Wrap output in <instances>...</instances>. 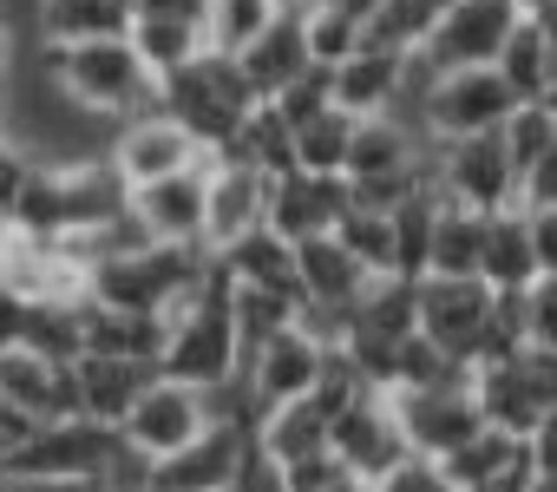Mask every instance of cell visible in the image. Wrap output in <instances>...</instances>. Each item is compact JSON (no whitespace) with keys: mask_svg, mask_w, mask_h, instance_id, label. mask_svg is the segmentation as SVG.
<instances>
[{"mask_svg":"<svg viewBox=\"0 0 557 492\" xmlns=\"http://www.w3.org/2000/svg\"><path fill=\"white\" fill-rule=\"evenodd\" d=\"M216 427V414H210V394L203 388H190V381H171V374H158L145 394H138V407L125 414V440L145 453V459H171V453H184L197 433H210Z\"/></svg>","mask_w":557,"mask_h":492,"instance_id":"obj_7","label":"cell"},{"mask_svg":"<svg viewBox=\"0 0 557 492\" xmlns=\"http://www.w3.org/2000/svg\"><path fill=\"white\" fill-rule=\"evenodd\" d=\"M322 8H335V14H342V21H355V27H374L381 0H322Z\"/></svg>","mask_w":557,"mask_h":492,"instance_id":"obj_52","label":"cell"},{"mask_svg":"<svg viewBox=\"0 0 557 492\" xmlns=\"http://www.w3.org/2000/svg\"><path fill=\"white\" fill-rule=\"evenodd\" d=\"M518 210H557V151L518 177Z\"/></svg>","mask_w":557,"mask_h":492,"instance_id":"obj_45","label":"cell"},{"mask_svg":"<svg viewBox=\"0 0 557 492\" xmlns=\"http://www.w3.org/2000/svg\"><path fill=\"white\" fill-rule=\"evenodd\" d=\"M249 446H256V433H249V427L216 420V427H210V433H197L184 453L158 459L151 492H223V485L236 479V466L249 459Z\"/></svg>","mask_w":557,"mask_h":492,"instance_id":"obj_19","label":"cell"},{"mask_svg":"<svg viewBox=\"0 0 557 492\" xmlns=\"http://www.w3.org/2000/svg\"><path fill=\"white\" fill-rule=\"evenodd\" d=\"M524 99L505 86L498 66H479V73H440L426 86V106H420V132L426 138H479V132H505L511 112Z\"/></svg>","mask_w":557,"mask_h":492,"instance_id":"obj_5","label":"cell"},{"mask_svg":"<svg viewBox=\"0 0 557 492\" xmlns=\"http://www.w3.org/2000/svg\"><path fill=\"white\" fill-rule=\"evenodd\" d=\"M505 151H511V164H518V177H524L537 158L557 151V119H550L537 99H524V106L511 112V125H505Z\"/></svg>","mask_w":557,"mask_h":492,"instance_id":"obj_39","label":"cell"},{"mask_svg":"<svg viewBox=\"0 0 557 492\" xmlns=\"http://www.w3.org/2000/svg\"><path fill=\"white\" fill-rule=\"evenodd\" d=\"M197 164H210L203 158V145L158 106V112H138V119H125L119 132H112V171L138 190V184H158V177H177V171H197Z\"/></svg>","mask_w":557,"mask_h":492,"instance_id":"obj_11","label":"cell"},{"mask_svg":"<svg viewBox=\"0 0 557 492\" xmlns=\"http://www.w3.org/2000/svg\"><path fill=\"white\" fill-rule=\"evenodd\" d=\"M223 158H230V164H256L262 177H283V171H296V125L262 99V106L243 119V132H236V145H230Z\"/></svg>","mask_w":557,"mask_h":492,"instance_id":"obj_29","label":"cell"},{"mask_svg":"<svg viewBox=\"0 0 557 492\" xmlns=\"http://www.w3.org/2000/svg\"><path fill=\"white\" fill-rule=\"evenodd\" d=\"M479 283H492L498 296H524L531 283H544L537 270V243H531V210H492L485 217V257H479Z\"/></svg>","mask_w":557,"mask_h":492,"instance_id":"obj_22","label":"cell"},{"mask_svg":"<svg viewBox=\"0 0 557 492\" xmlns=\"http://www.w3.org/2000/svg\"><path fill=\"white\" fill-rule=\"evenodd\" d=\"M0 492H14V472H8V466H0Z\"/></svg>","mask_w":557,"mask_h":492,"instance_id":"obj_61","label":"cell"},{"mask_svg":"<svg viewBox=\"0 0 557 492\" xmlns=\"http://www.w3.org/2000/svg\"><path fill=\"white\" fill-rule=\"evenodd\" d=\"M125 40L138 47V60H145L158 79H171V73H184L190 60L210 53L203 21H171V14H132V34H125Z\"/></svg>","mask_w":557,"mask_h":492,"instance_id":"obj_26","label":"cell"},{"mask_svg":"<svg viewBox=\"0 0 557 492\" xmlns=\"http://www.w3.org/2000/svg\"><path fill=\"white\" fill-rule=\"evenodd\" d=\"M537 106H544V112H550V119H557V79H550V86H544V93H537Z\"/></svg>","mask_w":557,"mask_h":492,"instance_id":"obj_56","label":"cell"},{"mask_svg":"<svg viewBox=\"0 0 557 492\" xmlns=\"http://www.w3.org/2000/svg\"><path fill=\"white\" fill-rule=\"evenodd\" d=\"M498 309V290L479 283V276H426L420 283V335L440 342L453 361L472 368L479 342H485V322Z\"/></svg>","mask_w":557,"mask_h":492,"instance_id":"obj_10","label":"cell"},{"mask_svg":"<svg viewBox=\"0 0 557 492\" xmlns=\"http://www.w3.org/2000/svg\"><path fill=\"white\" fill-rule=\"evenodd\" d=\"M53 79L66 86L73 106L125 125L138 112H158V73L138 60L132 40H86V47H47Z\"/></svg>","mask_w":557,"mask_h":492,"instance_id":"obj_2","label":"cell"},{"mask_svg":"<svg viewBox=\"0 0 557 492\" xmlns=\"http://www.w3.org/2000/svg\"><path fill=\"white\" fill-rule=\"evenodd\" d=\"M524 348H531L524 296H498V309H492V322H485V342H479V355H472V374H479V368H498V361H511V355H524Z\"/></svg>","mask_w":557,"mask_h":492,"instance_id":"obj_38","label":"cell"},{"mask_svg":"<svg viewBox=\"0 0 557 492\" xmlns=\"http://www.w3.org/2000/svg\"><path fill=\"white\" fill-rule=\"evenodd\" d=\"M531 453V440H518V433H498V427H485V433H472L459 453H446L440 466L453 472V485L459 492H472V485H485V479H498L505 466H518Z\"/></svg>","mask_w":557,"mask_h":492,"instance_id":"obj_34","label":"cell"},{"mask_svg":"<svg viewBox=\"0 0 557 492\" xmlns=\"http://www.w3.org/2000/svg\"><path fill=\"white\" fill-rule=\"evenodd\" d=\"M275 21H283V0H203V40L230 60H243Z\"/></svg>","mask_w":557,"mask_h":492,"instance_id":"obj_30","label":"cell"},{"mask_svg":"<svg viewBox=\"0 0 557 492\" xmlns=\"http://www.w3.org/2000/svg\"><path fill=\"white\" fill-rule=\"evenodd\" d=\"M531 243H537V270L557 276V210H531Z\"/></svg>","mask_w":557,"mask_h":492,"instance_id":"obj_47","label":"cell"},{"mask_svg":"<svg viewBox=\"0 0 557 492\" xmlns=\"http://www.w3.org/2000/svg\"><path fill=\"white\" fill-rule=\"evenodd\" d=\"M8 230H14V217H8V210H0V243H8Z\"/></svg>","mask_w":557,"mask_h":492,"instance_id":"obj_60","label":"cell"},{"mask_svg":"<svg viewBox=\"0 0 557 492\" xmlns=\"http://www.w3.org/2000/svg\"><path fill=\"white\" fill-rule=\"evenodd\" d=\"M132 14H171V21H203V0H132Z\"/></svg>","mask_w":557,"mask_h":492,"instance_id":"obj_50","label":"cell"},{"mask_svg":"<svg viewBox=\"0 0 557 492\" xmlns=\"http://www.w3.org/2000/svg\"><path fill=\"white\" fill-rule=\"evenodd\" d=\"M86 303H92V296H86ZM86 303H34L27 342H21V348H34V355L73 368V361L86 355Z\"/></svg>","mask_w":557,"mask_h":492,"instance_id":"obj_33","label":"cell"},{"mask_svg":"<svg viewBox=\"0 0 557 492\" xmlns=\"http://www.w3.org/2000/svg\"><path fill=\"white\" fill-rule=\"evenodd\" d=\"M269 106L283 112L289 125H309V119H322V112L335 106V73H329V66H309V73H302L283 99H269Z\"/></svg>","mask_w":557,"mask_h":492,"instance_id":"obj_40","label":"cell"},{"mask_svg":"<svg viewBox=\"0 0 557 492\" xmlns=\"http://www.w3.org/2000/svg\"><path fill=\"white\" fill-rule=\"evenodd\" d=\"M125 34H132L125 0H47L40 14L47 47H86V40H125Z\"/></svg>","mask_w":557,"mask_h":492,"instance_id":"obj_25","label":"cell"},{"mask_svg":"<svg viewBox=\"0 0 557 492\" xmlns=\"http://www.w3.org/2000/svg\"><path fill=\"white\" fill-rule=\"evenodd\" d=\"M132 217L151 230V243H203V217H210V164L197 171H177V177H158V184H138L132 190Z\"/></svg>","mask_w":557,"mask_h":492,"instance_id":"obj_16","label":"cell"},{"mask_svg":"<svg viewBox=\"0 0 557 492\" xmlns=\"http://www.w3.org/2000/svg\"><path fill=\"white\" fill-rule=\"evenodd\" d=\"M0 401L21 407L27 420H86L79 414V374L66 361H47L34 348H8L0 355Z\"/></svg>","mask_w":557,"mask_h":492,"instance_id":"obj_17","label":"cell"},{"mask_svg":"<svg viewBox=\"0 0 557 492\" xmlns=\"http://www.w3.org/2000/svg\"><path fill=\"white\" fill-rule=\"evenodd\" d=\"M531 492H557V472H537V479H531Z\"/></svg>","mask_w":557,"mask_h":492,"instance_id":"obj_57","label":"cell"},{"mask_svg":"<svg viewBox=\"0 0 557 492\" xmlns=\"http://www.w3.org/2000/svg\"><path fill=\"white\" fill-rule=\"evenodd\" d=\"M210 263H216V250H197V243H151L138 257L99 263L86 296L99 309H125V316H171L210 276Z\"/></svg>","mask_w":557,"mask_h":492,"instance_id":"obj_3","label":"cell"},{"mask_svg":"<svg viewBox=\"0 0 557 492\" xmlns=\"http://www.w3.org/2000/svg\"><path fill=\"white\" fill-rule=\"evenodd\" d=\"M125 8H132V0H125Z\"/></svg>","mask_w":557,"mask_h":492,"instance_id":"obj_62","label":"cell"},{"mask_svg":"<svg viewBox=\"0 0 557 492\" xmlns=\"http://www.w3.org/2000/svg\"><path fill=\"white\" fill-rule=\"evenodd\" d=\"M329 355H335V348L296 322V329H283V335H269V342L243 361V374H249V388H256L262 407H283V401H302V394L322 388Z\"/></svg>","mask_w":557,"mask_h":492,"instance_id":"obj_14","label":"cell"},{"mask_svg":"<svg viewBox=\"0 0 557 492\" xmlns=\"http://www.w3.org/2000/svg\"><path fill=\"white\" fill-rule=\"evenodd\" d=\"M309 8H322V0H283V14H309Z\"/></svg>","mask_w":557,"mask_h":492,"instance_id":"obj_58","label":"cell"},{"mask_svg":"<svg viewBox=\"0 0 557 492\" xmlns=\"http://www.w3.org/2000/svg\"><path fill=\"white\" fill-rule=\"evenodd\" d=\"M511 8H518V14H524V21H537V14H544V8H557V0H511Z\"/></svg>","mask_w":557,"mask_h":492,"instance_id":"obj_54","label":"cell"},{"mask_svg":"<svg viewBox=\"0 0 557 492\" xmlns=\"http://www.w3.org/2000/svg\"><path fill=\"white\" fill-rule=\"evenodd\" d=\"M8 60H14V34H8V27H0V66H8Z\"/></svg>","mask_w":557,"mask_h":492,"instance_id":"obj_59","label":"cell"},{"mask_svg":"<svg viewBox=\"0 0 557 492\" xmlns=\"http://www.w3.org/2000/svg\"><path fill=\"white\" fill-rule=\"evenodd\" d=\"M531 479H537V459L524 453L518 466H505L498 479H485V485H472V492H531Z\"/></svg>","mask_w":557,"mask_h":492,"instance_id":"obj_48","label":"cell"},{"mask_svg":"<svg viewBox=\"0 0 557 492\" xmlns=\"http://www.w3.org/2000/svg\"><path fill=\"white\" fill-rule=\"evenodd\" d=\"M73 374H79V414L99 420V427H125V414L138 407V394H145L164 368H151V361H119V355H79Z\"/></svg>","mask_w":557,"mask_h":492,"instance_id":"obj_21","label":"cell"},{"mask_svg":"<svg viewBox=\"0 0 557 492\" xmlns=\"http://www.w3.org/2000/svg\"><path fill=\"white\" fill-rule=\"evenodd\" d=\"M355 132L361 119L329 106L322 119L296 125V171H315V177H348V158H355Z\"/></svg>","mask_w":557,"mask_h":492,"instance_id":"obj_31","label":"cell"},{"mask_svg":"<svg viewBox=\"0 0 557 492\" xmlns=\"http://www.w3.org/2000/svg\"><path fill=\"white\" fill-rule=\"evenodd\" d=\"M348 335H374V342H407V335H420V283H407V276H374L368 296L355 303Z\"/></svg>","mask_w":557,"mask_h":492,"instance_id":"obj_27","label":"cell"},{"mask_svg":"<svg viewBox=\"0 0 557 492\" xmlns=\"http://www.w3.org/2000/svg\"><path fill=\"white\" fill-rule=\"evenodd\" d=\"M34 171H40V164H34V158L14 145V138H0V210H8V217L21 210V197H27Z\"/></svg>","mask_w":557,"mask_h":492,"instance_id":"obj_42","label":"cell"},{"mask_svg":"<svg viewBox=\"0 0 557 492\" xmlns=\"http://www.w3.org/2000/svg\"><path fill=\"white\" fill-rule=\"evenodd\" d=\"M269 184L256 164H230L210 158V217H203V243L223 257L230 243H243L249 230H269Z\"/></svg>","mask_w":557,"mask_h":492,"instance_id":"obj_18","label":"cell"},{"mask_svg":"<svg viewBox=\"0 0 557 492\" xmlns=\"http://www.w3.org/2000/svg\"><path fill=\"white\" fill-rule=\"evenodd\" d=\"M440 145V138H433ZM440 197L472 204V210H511L518 204V164L505 151V132H479V138H446L440 145Z\"/></svg>","mask_w":557,"mask_h":492,"instance_id":"obj_8","label":"cell"},{"mask_svg":"<svg viewBox=\"0 0 557 492\" xmlns=\"http://www.w3.org/2000/svg\"><path fill=\"white\" fill-rule=\"evenodd\" d=\"M407 8H420V14H426V21H433V27H440V21H446V14H453V8H459V0H407Z\"/></svg>","mask_w":557,"mask_h":492,"instance_id":"obj_53","label":"cell"},{"mask_svg":"<svg viewBox=\"0 0 557 492\" xmlns=\"http://www.w3.org/2000/svg\"><path fill=\"white\" fill-rule=\"evenodd\" d=\"M315 60H309V34H302V14H283L249 53H243V73H249V86H256V99H283L302 73H309Z\"/></svg>","mask_w":557,"mask_h":492,"instance_id":"obj_23","label":"cell"},{"mask_svg":"<svg viewBox=\"0 0 557 492\" xmlns=\"http://www.w3.org/2000/svg\"><path fill=\"white\" fill-rule=\"evenodd\" d=\"M342 243H348V257L368 270V276H400V243H394V210H374V204H348V217H342V230H335Z\"/></svg>","mask_w":557,"mask_h":492,"instance_id":"obj_32","label":"cell"},{"mask_svg":"<svg viewBox=\"0 0 557 492\" xmlns=\"http://www.w3.org/2000/svg\"><path fill=\"white\" fill-rule=\"evenodd\" d=\"M524 322H531L537 348H557V276H544V283L524 290Z\"/></svg>","mask_w":557,"mask_h":492,"instance_id":"obj_43","label":"cell"},{"mask_svg":"<svg viewBox=\"0 0 557 492\" xmlns=\"http://www.w3.org/2000/svg\"><path fill=\"white\" fill-rule=\"evenodd\" d=\"M158 106H164V112L203 145V158H223V151L236 145L243 119H249L262 99H256L243 60H230V53H203V60H190L184 73L158 79Z\"/></svg>","mask_w":557,"mask_h":492,"instance_id":"obj_1","label":"cell"},{"mask_svg":"<svg viewBox=\"0 0 557 492\" xmlns=\"http://www.w3.org/2000/svg\"><path fill=\"white\" fill-rule=\"evenodd\" d=\"M355 204V184L348 177H315V171H283L269 184V230L289 236V243H315V236H335L342 217Z\"/></svg>","mask_w":557,"mask_h":492,"instance_id":"obj_15","label":"cell"},{"mask_svg":"<svg viewBox=\"0 0 557 492\" xmlns=\"http://www.w3.org/2000/svg\"><path fill=\"white\" fill-rule=\"evenodd\" d=\"M394 407H400V427H407L413 453H426V459H446V453H459L472 433H485V407H479L472 381H453V388H407V394H394Z\"/></svg>","mask_w":557,"mask_h":492,"instance_id":"obj_13","label":"cell"},{"mask_svg":"<svg viewBox=\"0 0 557 492\" xmlns=\"http://www.w3.org/2000/svg\"><path fill=\"white\" fill-rule=\"evenodd\" d=\"M472 394H479V407H485V427L531 440L537 420L557 407V348H537V342H531L524 355H511V361H498V368H479V374H472Z\"/></svg>","mask_w":557,"mask_h":492,"instance_id":"obj_4","label":"cell"},{"mask_svg":"<svg viewBox=\"0 0 557 492\" xmlns=\"http://www.w3.org/2000/svg\"><path fill=\"white\" fill-rule=\"evenodd\" d=\"M498 73H505V86H511L518 99H537V93L557 79V53H550V40H544L537 21H518V34H511L505 53H498Z\"/></svg>","mask_w":557,"mask_h":492,"instance_id":"obj_35","label":"cell"},{"mask_svg":"<svg viewBox=\"0 0 557 492\" xmlns=\"http://www.w3.org/2000/svg\"><path fill=\"white\" fill-rule=\"evenodd\" d=\"M407 79H413V60L361 47L348 66H335V106L355 112V119H394L400 99H407Z\"/></svg>","mask_w":557,"mask_h":492,"instance_id":"obj_20","label":"cell"},{"mask_svg":"<svg viewBox=\"0 0 557 492\" xmlns=\"http://www.w3.org/2000/svg\"><path fill=\"white\" fill-rule=\"evenodd\" d=\"M223 270H230V283H243V290H283V296H302L296 243L275 236V230H249L243 243H230V250H223Z\"/></svg>","mask_w":557,"mask_h":492,"instance_id":"obj_24","label":"cell"},{"mask_svg":"<svg viewBox=\"0 0 557 492\" xmlns=\"http://www.w3.org/2000/svg\"><path fill=\"white\" fill-rule=\"evenodd\" d=\"M374 492H459V485H453V472H446L440 459L413 453V459H407V466H394V472H387Z\"/></svg>","mask_w":557,"mask_h":492,"instance_id":"obj_41","label":"cell"},{"mask_svg":"<svg viewBox=\"0 0 557 492\" xmlns=\"http://www.w3.org/2000/svg\"><path fill=\"white\" fill-rule=\"evenodd\" d=\"M485 257V210L440 197V223H433V263L426 276H479Z\"/></svg>","mask_w":557,"mask_h":492,"instance_id":"obj_28","label":"cell"},{"mask_svg":"<svg viewBox=\"0 0 557 492\" xmlns=\"http://www.w3.org/2000/svg\"><path fill=\"white\" fill-rule=\"evenodd\" d=\"M27 316H34V303H27V296H14L8 283H0V355L27 342Z\"/></svg>","mask_w":557,"mask_h":492,"instance_id":"obj_46","label":"cell"},{"mask_svg":"<svg viewBox=\"0 0 557 492\" xmlns=\"http://www.w3.org/2000/svg\"><path fill=\"white\" fill-rule=\"evenodd\" d=\"M112 446H119V427H99V420H47L8 459V472L14 479H106Z\"/></svg>","mask_w":557,"mask_h":492,"instance_id":"obj_12","label":"cell"},{"mask_svg":"<svg viewBox=\"0 0 557 492\" xmlns=\"http://www.w3.org/2000/svg\"><path fill=\"white\" fill-rule=\"evenodd\" d=\"M14 492H106L99 479H14Z\"/></svg>","mask_w":557,"mask_h":492,"instance_id":"obj_51","label":"cell"},{"mask_svg":"<svg viewBox=\"0 0 557 492\" xmlns=\"http://www.w3.org/2000/svg\"><path fill=\"white\" fill-rule=\"evenodd\" d=\"M315 492H374V485H361V479H335V485H315Z\"/></svg>","mask_w":557,"mask_h":492,"instance_id":"obj_55","label":"cell"},{"mask_svg":"<svg viewBox=\"0 0 557 492\" xmlns=\"http://www.w3.org/2000/svg\"><path fill=\"white\" fill-rule=\"evenodd\" d=\"M223 492H289V472H283V459H269L262 446H249V459L236 466V479Z\"/></svg>","mask_w":557,"mask_h":492,"instance_id":"obj_44","label":"cell"},{"mask_svg":"<svg viewBox=\"0 0 557 492\" xmlns=\"http://www.w3.org/2000/svg\"><path fill=\"white\" fill-rule=\"evenodd\" d=\"M518 8L511 0H459V8L433 27V40H426V66L433 73H479V66H498V53H505V40L518 34Z\"/></svg>","mask_w":557,"mask_h":492,"instance_id":"obj_9","label":"cell"},{"mask_svg":"<svg viewBox=\"0 0 557 492\" xmlns=\"http://www.w3.org/2000/svg\"><path fill=\"white\" fill-rule=\"evenodd\" d=\"M433 223H440V190H420L394 210V243H400V276L407 283H426V263H433Z\"/></svg>","mask_w":557,"mask_h":492,"instance_id":"obj_36","label":"cell"},{"mask_svg":"<svg viewBox=\"0 0 557 492\" xmlns=\"http://www.w3.org/2000/svg\"><path fill=\"white\" fill-rule=\"evenodd\" d=\"M302 34H309V60H315V66H329V73H335V66H348V60L368 47V27L342 21L335 8H309V14H302Z\"/></svg>","mask_w":557,"mask_h":492,"instance_id":"obj_37","label":"cell"},{"mask_svg":"<svg viewBox=\"0 0 557 492\" xmlns=\"http://www.w3.org/2000/svg\"><path fill=\"white\" fill-rule=\"evenodd\" d=\"M335 459H342L361 485H381L394 466H407V459H413V440H407V427H400L394 394L368 388L361 401H348V407H342V420H335Z\"/></svg>","mask_w":557,"mask_h":492,"instance_id":"obj_6","label":"cell"},{"mask_svg":"<svg viewBox=\"0 0 557 492\" xmlns=\"http://www.w3.org/2000/svg\"><path fill=\"white\" fill-rule=\"evenodd\" d=\"M531 459H537V472H557V407L537 420V433H531Z\"/></svg>","mask_w":557,"mask_h":492,"instance_id":"obj_49","label":"cell"}]
</instances>
